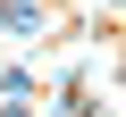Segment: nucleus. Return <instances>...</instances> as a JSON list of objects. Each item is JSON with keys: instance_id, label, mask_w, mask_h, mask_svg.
<instances>
[{"instance_id": "f257e3e1", "label": "nucleus", "mask_w": 126, "mask_h": 117, "mask_svg": "<svg viewBox=\"0 0 126 117\" xmlns=\"http://www.w3.org/2000/svg\"><path fill=\"white\" fill-rule=\"evenodd\" d=\"M0 117H17V109H0Z\"/></svg>"}]
</instances>
